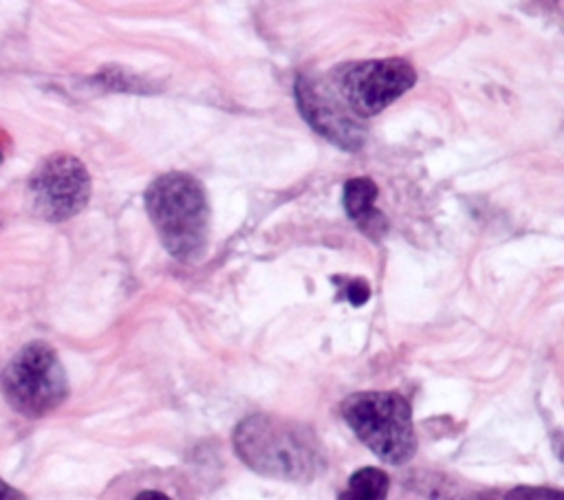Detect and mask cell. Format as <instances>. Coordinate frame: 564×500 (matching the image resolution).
<instances>
[{
    "mask_svg": "<svg viewBox=\"0 0 564 500\" xmlns=\"http://www.w3.org/2000/svg\"><path fill=\"white\" fill-rule=\"evenodd\" d=\"M234 449L253 471L306 482L324 467V452L315 432L293 419L278 414H251L234 432Z\"/></svg>",
    "mask_w": 564,
    "mask_h": 500,
    "instance_id": "6da1fadb",
    "label": "cell"
},
{
    "mask_svg": "<svg viewBox=\"0 0 564 500\" xmlns=\"http://www.w3.org/2000/svg\"><path fill=\"white\" fill-rule=\"evenodd\" d=\"M148 216L172 258L196 262L207 249L209 207L203 183L187 172H167L145 192Z\"/></svg>",
    "mask_w": 564,
    "mask_h": 500,
    "instance_id": "7a4b0ae2",
    "label": "cell"
},
{
    "mask_svg": "<svg viewBox=\"0 0 564 500\" xmlns=\"http://www.w3.org/2000/svg\"><path fill=\"white\" fill-rule=\"evenodd\" d=\"M341 416L357 438L383 463L403 465L414 456L412 410L399 392H355L344 399Z\"/></svg>",
    "mask_w": 564,
    "mask_h": 500,
    "instance_id": "3957f363",
    "label": "cell"
},
{
    "mask_svg": "<svg viewBox=\"0 0 564 500\" xmlns=\"http://www.w3.org/2000/svg\"><path fill=\"white\" fill-rule=\"evenodd\" d=\"M0 390L18 414L37 419L53 412L68 396L66 370L53 346L31 341L2 370Z\"/></svg>",
    "mask_w": 564,
    "mask_h": 500,
    "instance_id": "277c9868",
    "label": "cell"
},
{
    "mask_svg": "<svg viewBox=\"0 0 564 500\" xmlns=\"http://www.w3.org/2000/svg\"><path fill=\"white\" fill-rule=\"evenodd\" d=\"M416 73L408 59L388 57L346 64L335 73V90L346 108L359 117H372L410 90Z\"/></svg>",
    "mask_w": 564,
    "mask_h": 500,
    "instance_id": "5b68a950",
    "label": "cell"
},
{
    "mask_svg": "<svg viewBox=\"0 0 564 500\" xmlns=\"http://www.w3.org/2000/svg\"><path fill=\"white\" fill-rule=\"evenodd\" d=\"M26 198L37 218L64 222L88 205L90 174L77 156L51 154L33 170L26 183Z\"/></svg>",
    "mask_w": 564,
    "mask_h": 500,
    "instance_id": "8992f818",
    "label": "cell"
},
{
    "mask_svg": "<svg viewBox=\"0 0 564 500\" xmlns=\"http://www.w3.org/2000/svg\"><path fill=\"white\" fill-rule=\"evenodd\" d=\"M295 101L297 110L315 132H319L341 150L357 152L361 148L366 130L361 121L346 108L333 81L297 77Z\"/></svg>",
    "mask_w": 564,
    "mask_h": 500,
    "instance_id": "52a82bcc",
    "label": "cell"
},
{
    "mask_svg": "<svg viewBox=\"0 0 564 500\" xmlns=\"http://www.w3.org/2000/svg\"><path fill=\"white\" fill-rule=\"evenodd\" d=\"M377 185L368 176H357L344 185V209L359 229L372 238H379L386 231V218L375 209Z\"/></svg>",
    "mask_w": 564,
    "mask_h": 500,
    "instance_id": "ba28073f",
    "label": "cell"
},
{
    "mask_svg": "<svg viewBox=\"0 0 564 500\" xmlns=\"http://www.w3.org/2000/svg\"><path fill=\"white\" fill-rule=\"evenodd\" d=\"M412 487L430 500H496L489 491L465 485L463 480L449 478L445 474H416L412 478Z\"/></svg>",
    "mask_w": 564,
    "mask_h": 500,
    "instance_id": "9c48e42d",
    "label": "cell"
},
{
    "mask_svg": "<svg viewBox=\"0 0 564 500\" xmlns=\"http://www.w3.org/2000/svg\"><path fill=\"white\" fill-rule=\"evenodd\" d=\"M390 478L377 467H361L350 478L339 500H386Z\"/></svg>",
    "mask_w": 564,
    "mask_h": 500,
    "instance_id": "30bf717a",
    "label": "cell"
},
{
    "mask_svg": "<svg viewBox=\"0 0 564 500\" xmlns=\"http://www.w3.org/2000/svg\"><path fill=\"white\" fill-rule=\"evenodd\" d=\"M505 500H564V493L549 487H516L505 493Z\"/></svg>",
    "mask_w": 564,
    "mask_h": 500,
    "instance_id": "8fae6325",
    "label": "cell"
},
{
    "mask_svg": "<svg viewBox=\"0 0 564 500\" xmlns=\"http://www.w3.org/2000/svg\"><path fill=\"white\" fill-rule=\"evenodd\" d=\"M344 293L352 306H361L370 297V286L364 280H352V282H348Z\"/></svg>",
    "mask_w": 564,
    "mask_h": 500,
    "instance_id": "7c38bea8",
    "label": "cell"
},
{
    "mask_svg": "<svg viewBox=\"0 0 564 500\" xmlns=\"http://www.w3.org/2000/svg\"><path fill=\"white\" fill-rule=\"evenodd\" d=\"M0 500H26V496L0 478Z\"/></svg>",
    "mask_w": 564,
    "mask_h": 500,
    "instance_id": "4fadbf2b",
    "label": "cell"
},
{
    "mask_svg": "<svg viewBox=\"0 0 564 500\" xmlns=\"http://www.w3.org/2000/svg\"><path fill=\"white\" fill-rule=\"evenodd\" d=\"M134 500H170V498L161 491H141Z\"/></svg>",
    "mask_w": 564,
    "mask_h": 500,
    "instance_id": "5bb4252c",
    "label": "cell"
},
{
    "mask_svg": "<svg viewBox=\"0 0 564 500\" xmlns=\"http://www.w3.org/2000/svg\"><path fill=\"white\" fill-rule=\"evenodd\" d=\"M0 165H2V152H0Z\"/></svg>",
    "mask_w": 564,
    "mask_h": 500,
    "instance_id": "9a60e30c",
    "label": "cell"
}]
</instances>
